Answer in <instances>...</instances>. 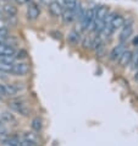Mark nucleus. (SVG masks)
<instances>
[{
  "label": "nucleus",
  "mask_w": 138,
  "mask_h": 146,
  "mask_svg": "<svg viewBox=\"0 0 138 146\" xmlns=\"http://www.w3.org/2000/svg\"><path fill=\"white\" fill-rule=\"evenodd\" d=\"M61 19L65 23H72L76 20V15L72 10H68V9H64L62 11V15H61Z\"/></svg>",
  "instance_id": "14"
},
{
  "label": "nucleus",
  "mask_w": 138,
  "mask_h": 146,
  "mask_svg": "<svg viewBox=\"0 0 138 146\" xmlns=\"http://www.w3.org/2000/svg\"><path fill=\"white\" fill-rule=\"evenodd\" d=\"M1 117H3L4 123L12 124V123H15V121H16V117L11 112H3L1 113Z\"/></svg>",
  "instance_id": "16"
},
{
  "label": "nucleus",
  "mask_w": 138,
  "mask_h": 146,
  "mask_svg": "<svg viewBox=\"0 0 138 146\" xmlns=\"http://www.w3.org/2000/svg\"><path fill=\"white\" fill-rule=\"evenodd\" d=\"M3 19H4V13L0 10V20H3Z\"/></svg>",
  "instance_id": "29"
},
{
  "label": "nucleus",
  "mask_w": 138,
  "mask_h": 146,
  "mask_svg": "<svg viewBox=\"0 0 138 146\" xmlns=\"http://www.w3.org/2000/svg\"><path fill=\"white\" fill-rule=\"evenodd\" d=\"M23 139L31 141V143L34 145H38V136H37V134H34V133H25Z\"/></svg>",
  "instance_id": "17"
},
{
  "label": "nucleus",
  "mask_w": 138,
  "mask_h": 146,
  "mask_svg": "<svg viewBox=\"0 0 138 146\" xmlns=\"http://www.w3.org/2000/svg\"><path fill=\"white\" fill-rule=\"evenodd\" d=\"M15 58L18 59V60H22V59H26L27 58V52L26 50H16V54H15Z\"/></svg>",
  "instance_id": "21"
},
{
  "label": "nucleus",
  "mask_w": 138,
  "mask_h": 146,
  "mask_svg": "<svg viewBox=\"0 0 138 146\" xmlns=\"http://www.w3.org/2000/svg\"><path fill=\"white\" fill-rule=\"evenodd\" d=\"M28 72H30V65L25 62H15L12 65V70H11V74L16 75V76H26Z\"/></svg>",
  "instance_id": "4"
},
{
  "label": "nucleus",
  "mask_w": 138,
  "mask_h": 146,
  "mask_svg": "<svg viewBox=\"0 0 138 146\" xmlns=\"http://www.w3.org/2000/svg\"><path fill=\"white\" fill-rule=\"evenodd\" d=\"M54 1H55V3H58L60 6L64 7V9L66 7V1H65V0H54Z\"/></svg>",
  "instance_id": "24"
},
{
  "label": "nucleus",
  "mask_w": 138,
  "mask_h": 146,
  "mask_svg": "<svg viewBox=\"0 0 138 146\" xmlns=\"http://www.w3.org/2000/svg\"><path fill=\"white\" fill-rule=\"evenodd\" d=\"M133 46H135V47H138V36H136L135 39H133Z\"/></svg>",
  "instance_id": "25"
},
{
  "label": "nucleus",
  "mask_w": 138,
  "mask_h": 146,
  "mask_svg": "<svg viewBox=\"0 0 138 146\" xmlns=\"http://www.w3.org/2000/svg\"><path fill=\"white\" fill-rule=\"evenodd\" d=\"M125 50H126V43L120 42L119 44H116V46L111 49L110 54H109V58H110L112 62H116V60H119V58L122 55V53Z\"/></svg>",
  "instance_id": "7"
},
{
  "label": "nucleus",
  "mask_w": 138,
  "mask_h": 146,
  "mask_svg": "<svg viewBox=\"0 0 138 146\" xmlns=\"http://www.w3.org/2000/svg\"><path fill=\"white\" fill-rule=\"evenodd\" d=\"M16 4H18V5H27L28 3H30V0H14Z\"/></svg>",
  "instance_id": "22"
},
{
  "label": "nucleus",
  "mask_w": 138,
  "mask_h": 146,
  "mask_svg": "<svg viewBox=\"0 0 138 146\" xmlns=\"http://www.w3.org/2000/svg\"><path fill=\"white\" fill-rule=\"evenodd\" d=\"M6 25H5V22H4L3 21V20H0V28H1V27H5Z\"/></svg>",
  "instance_id": "27"
},
{
  "label": "nucleus",
  "mask_w": 138,
  "mask_h": 146,
  "mask_svg": "<svg viewBox=\"0 0 138 146\" xmlns=\"http://www.w3.org/2000/svg\"><path fill=\"white\" fill-rule=\"evenodd\" d=\"M31 127H32V129H33L34 131L39 133L43 129V121H42V119H40L39 117H35V118H33V119H32V123H31Z\"/></svg>",
  "instance_id": "15"
},
{
  "label": "nucleus",
  "mask_w": 138,
  "mask_h": 146,
  "mask_svg": "<svg viewBox=\"0 0 138 146\" xmlns=\"http://www.w3.org/2000/svg\"><path fill=\"white\" fill-rule=\"evenodd\" d=\"M51 1H53V0H39V3L42 4V5H44V6H47V7L50 5Z\"/></svg>",
  "instance_id": "23"
},
{
  "label": "nucleus",
  "mask_w": 138,
  "mask_h": 146,
  "mask_svg": "<svg viewBox=\"0 0 138 146\" xmlns=\"http://www.w3.org/2000/svg\"><path fill=\"white\" fill-rule=\"evenodd\" d=\"M110 13L108 5H97V13H95V20L97 21H104V19L106 17V15Z\"/></svg>",
  "instance_id": "11"
},
{
  "label": "nucleus",
  "mask_w": 138,
  "mask_h": 146,
  "mask_svg": "<svg viewBox=\"0 0 138 146\" xmlns=\"http://www.w3.org/2000/svg\"><path fill=\"white\" fill-rule=\"evenodd\" d=\"M4 90H5V96H17L26 90V86L22 82H14L4 85Z\"/></svg>",
  "instance_id": "2"
},
{
  "label": "nucleus",
  "mask_w": 138,
  "mask_h": 146,
  "mask_svg": "<svg viewBox=\"0 0 138 146\" xmlns=\"http://www.w3.org/2000/svg\"><path fill=\"white\" fill-rule=\"evenodd\" d=\"M3 1H4V3H12L14 0H3Z\"/></svg>",
  "instance_id": "30"
},
{
  "label": "nucleus",
  "mask_w": 138,
  "mask_h": 146,
  "mask_svg": "<svg viewBox=\"0 0 138 146\" xmlns=\"http://www.w3.org/2000/svg\"><path fill=\"white\" fill-rule=\"evenodd\" d=\"M91 40H92V37H82V40H81V44H82L83 48H91Z\"/></svg>",
  "instance_id": "20"
},
{
  "label": "nucleus",
  "mask_w": 138,
  "mask_h": 146,
  "mask_svg": "<svg viewBox=\"0 0 138 146\" xmlns=\"http://www.w3.org/2000/svg\"><path fill=\"white\" fill-rule=\"evenodd\" d=\"M20 143H21V139L18 136H9V139L5 143V145L7 146H20Z\"/></svg>",
  "instance_id": "18"
},
{
  "label": "nucleus",
  "mask_w": 138,
  "mask_h": 146,
  "mask_svg": "<svg viewBox=\"0 0 138 146\" xmlns=\"http://www.w3.org/2000/svg\"><path fill=\"white\" fill-rule=\"evenodd\" d=\"M81 40H82V35H81L80 31L77 30H72L68 32L67 35V42L72 44V46H77V44L81 43Z\"/></svg>",
  "instance_id": "9"
},
{
  "label": "nucleus",
  "mask_w": 138,
  "mask_h": 146,
  "mask_svg": "<svg viewBox=\"0 0 138 146\" xmlns=\"http://www.w3.org/2000/svg\"><path fill=\"white\" fill-rule=\"evenodd\" d=\"M9 107L12 109V111H15L16 113H18V114H21L23 117H28L31 113V109L28 108V106L26 103H23L22 101H12Z\"/></svg>",
  "instance_id": "3"
},
{
  "label": "nucleus",
  "mask_w": 138,
  "mask_h": 146,
  "mask_svg": "<svg viewBox=\"0 0 138 146\" xmlns=\"http://www.w3.org/2000/svg\"><path fill=\"white\" fill-rule=\"evenodd\" d=\"M124 23H125V17L122 15H120V14H115V16H114V19L111 20V23L110 25L112 26L114 30H119V28H121L124 26Z\"/></svg>",
  "instance_id": "13"
},
{
  "label": "nucleus",
  "mask_w": 138,
  "mask_h": 146,
  "mask_svg": "<svg viewBox=\"0 0 138 146\" xmlns=\"http://www.w3.org/2000/svg\"><path fill=\"white\" fill-rule=\"evenodd\" d=\"M16 54V48L11 44L9 40H3L0 42V55H12Z\"/></svg>",
  "instance_id": "6"
},
{
  "label": "nucleus",
  "mask_w": 138,
  "mask_h": 146,
  "mask_svg": "<svg viewBox=\"0 0 138 146\" xmlns=\"http://www.w3.org/2000/svg\"><path fill=\"white\" fill-rule=\"evenodd\" d=\"M133 78H135V80H136L137 82H138V69L136 70V72H135V76H133Z\"/></svg>",
  "instance_id": "26"
},
{
  "label": "nucleus",
  "mask_w": 138,
  "mask_h": 146,
  "mask_svg": "<svg viewBox=\"0 0 138 146\" xmlns=\"http://www.w3.org/2000/svg\"><path fill=\"white\" fill-rule=\"evenodd\" d=\"M132 56H133V52L132 50H129V49H126L122 55L119 58V63H120V65L121 66H128L129 64H131L132 62Z\"/></svg>",
  "instance_id": "12"
},
{
  "label": "nucleus",
  "mask_w": 138,
  "mask_h": 146,
  "mask_svg": "<svg viewBox=\"0 0 138 146\" xmlns=\"http://www.w3.org/2000/svg\"><path fill=\"white\" fill-rule=\"evenodd\" d=\"M16 62V58L12 55H0V63L4 64H14Z\"/></svg>",
  "instance_id": "19"
},
{
  "label": "nucleus",
  "mask_w": 138,
  "mask_h": 146,
  "mask_svg": "<svg viewBox=\"0 0 138 146\" xmlns=\"http://www.w3.org/2000/svg\"><path fill=\"white\" fill-rule=\"evenodd\" d=\"M26 16H27V20H30V21H35V20L39 19V16H40V9L38 7L37 4H34V3H31L30 4V3H28Z\"/></svg>",
  "instance_id": "5"
},
{
  "label": "nucleus",
  "mask_w": 138,
  "mask_h": 146,
  "mask_svg": "<svg viewBox=\"0 0 138 146\" xmlns=\"http://www.w3.org/2000/svg\"><path fill=\"white\" fill-rule=\"evenodd\" d=\"M5 123H4V120H3V117H1V113H0V125H4Z\"/></svg>",
  "instance_id": "28"
},
{
  "label": "nucleus",
  "mask_w": 138,
  "mask_h": 146,
  "mask_svg": "<svg viewBox=\"0 0 138 146\" xmlns=\"http://www.w3.org/2000/svg\"><path fill=\"white\" fill-rule=\"evenodd\" d=\"M48 10H49V13H50V15L53 16V17L59 19V17H61V15H62L64 7H61L58 3H55L54 0H53V1L50 3V5L48 6Z\"/></svg>",
  "instance_id": "10"
},
{
  "label": "nucleus",
  "mask_w": 138,
  "mask_h": 146,
  "mask_svg": "<svg viewBox=\"0 0 138 146\" xmlns=\"http://www.w3.org/2000/svg\"><path fill=\"white\" fill-rule=\"evenodd\" d=\"M1 11L7 17H16L17 16V7L14 3H4L1 5Z\"/></svg>",
  "instance_id": "8"
},
{
  "label": "nucleus",
  "mask_w": 138,
  "mask_h": 146,
  "mask_svg": "<svg viewBox=\"0 0 138 146\" xmlns=\"http://www.w3.org/2000/svg\"><path fill=\"white\" fill-rule=\"evenodd\" d=\"M133 31H135V27H133V21L132 20H128V21H125L124 26L121 27V33L119 36L120 42L126 43L127 39H129L133 35Z\"/></svg>",
  "instance_id": "1"
}]
</instances>
